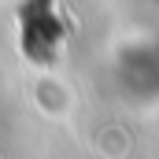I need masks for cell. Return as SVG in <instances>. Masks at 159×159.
Instances as JSON below:
<instances>
[{
  "mask_svg": "<svg viewBox=\"0 0 159 159\" xmlns=\"http://www.w3.org/2000/svg\"><path fill=\"white\" fill-rule=\"evenodd\" d=\"M52 15H56V0H48V4H44V22H37V30H52V22H48ZM41 37H44V63H48V59L56 56V44L67 37V26L59 22V26H56V34H41Z\"/></svg>",
  "mask_w": 159,
  "mask_h": 159,
  "instance_id": "1",
  "label": "cell"
}]
</instances>
